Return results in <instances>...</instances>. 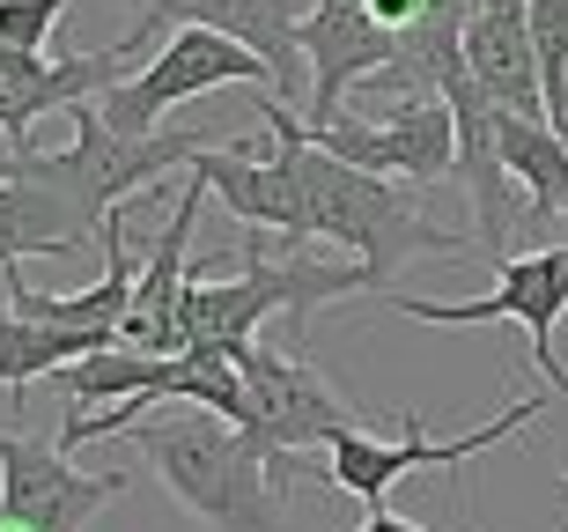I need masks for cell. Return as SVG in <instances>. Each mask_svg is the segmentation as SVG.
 Masks as SVG:
<instances>
[{
	"label": "cell",
	"mask_w": 568,
	"mask_h": 532,
	"mask_svg": "<svg viewBox=\"0 0 568 532\" xmlns=\"http://www.w3.org/2000/svg\"><path fill=\"white\" fill-rule=\"evenodd\" d=\"M60 16H67V0H0V38L22 44V52H44Z\"/></svg>",
	"instance_id": "19"
},
{
	"label": "cell",
	"mask_w": 568,
	"mask_h": 532,
	"mask_svg": "<svg viewBox=\"0 0 568 532\" xmlns=\"http://www.w3.org/2000/svg\"><path fill=\"white\" fill-rule=\"evenodd\" d=\"M465 67L503 111L547 119V82H539V44H531V0H480L465 22Z\"/></svg>",
	"instance_id": "15"
},
{
	"label": "cell",
	"mask_w": 568,
	"mask_h": 532,
	"mask_svg": "<svg viewBox=\"0 0 568 532\" xmlns=\"http://www.w3.org/2000/svg\"><path fill=\"white\" fill-rule=\"evenodd\" d=\"M126 8H148V0H126Z\"/></svg>",
	"instance_id": "22"
},
{
	"label": "cell",
	"mask_w": 568,
	"mask_h": 532,
	"mask_svg": "<svg viewBox=\"0 0 568 532\" xmlns=\"http://www.w3.org/2000/svg\"><path fill=\"white\" fill-rule=\"evenodd\" d=\"M547 400H561V392H531V400L503 406L495 422L465 429V436H428L422 414H399V436H384V429H339L311 473H317V481H333L339 495H355L362 511H392V489H399L406 473L436 466V473H450V481H458L465 459H480V451L509 444L531 414H547Z\"/></svg>",
	"instance_id": "5"
},
{
	"label": "cell",
	"mask_w": 568,
	"mask_h": 532,
	"mask_svg": "<svg viewBox=\"0 0 568 532\" xmlns=\"http://www.w3.org/2000/svg\"><path fill=\"white\" fill-rule=\"evenodd\" d=\"M495 149L517 171V185L531 192V222L561 230L568 222V133H554L547 119H525V111H495Z\"/></svg>",
	"instance_id": "16"
},
{
	"label": "cell",
	"mask_w": 568,
	"mask_h": 532,
	"mask_svg": "<svg viewBox=\"0 0 568 532\" xmlns=\"http://www.w3.org/2000/svg\"><path fill=\"white\" fill-rule=\"evenodd\" d=\"M163 473V489L207 532H281L288 525V481L274 473L252 429L222 422L207 406H155L126 429Z\"/></svg>",
	"instance_id": "2"
},
{
	"label": "cell",
	"mask_w": 568,
	"mask_h": 532,
	"mask_svg": "<svg viewBox=\"0 0 568 532\" xmlns=\"http://www.w3.org/2000/svg\"><path fill=\"white\" fill-rule=\"evenodd\" d=\"M119 495H126V473H74L60 444L0 429V518L30 532H82Z\"/></svg>",
	"instance_id": "11"
},
{
	"label": "cell",
	"mask_w": 568,
	"mask_h": 532,
	"mask_svg": "<svg viewBox=\"0 0 568 532\" xmlns=\"http://www.w3.org/2000/svg\"><path fill=\"white\" fill-rule=\"evenodd\" d=\"M148 22H200V30H222V38L252 44L258 60H266V74H274V89L266 97H281V104H311V60H303V16H311V0H148L141 8Z\"/></svg>",
	"instance_id": "12"
},
{
	"label": "cell",
	"mask_w": 568,
	"mask_h": 532,
	"mask_svg": "<svg viewBox=\"0 0 568 532\" xmlns=\"http://www.w3.org/2000/svg\"><path fill=\"white\" fill-rule=\"evenodd\" d=\"M399 319H422V325H487V319H517L531 341V362L547 392L568 400V362L554 348V325L568 311V244H539V252H517L495 267V289L487 297H465V303H428V297H384Z\"/></svg>",
	"instance_id": "8"
},
{
	"label": "cell",
	"mask_w": 568,
	"mask_h": 532,
	"mask_svg": "<svg viewBox=\"0 0 568 532\" xmlns=\"http://www.w3.org/2000/svg\"><path fill=\"white\" fill-rule=\"evenodd\" d=\"M67 119H74V141L67 149H0V171L22 178V185L60 192L97 237H104V222L126 208L133 192H155L163 171H192L207 149L230 141V133H214V141L207 133H119L97 97L74 104Z\"/></svg>",
	"instance_id": "3"
},
{
	"label": "cell",
	"mask_w": 568,
	"mask_h": 532,
	"mask_svg": "<svg viewBox=\"0 0 568 532\" xmlns=\"http://www.w3.org/2000/svg\"><path fill=\"white\" fill-rule=\"evenodd\" d=\"M531 44L547 82V127L568 133V0H531Z\"/></svg>",
	"instance_id": "18"
},
{
	"label": "cell",
	"mask_w": 568,
	"mask_h": 532,
	"mask_svg": "<svg viewBox=\"0 0 568 532\" xmlns=\"http://www.w3.org/2000/svg\"><path fill=\"white\" fill-rule=\"evenodd\" d=\"M362 289H384L362 259H317L311 244L266 259V237H244V259L236 274L207 281L192 274L185 281V341L192 348H252L266 319H311L317 303H339V297H362Z\"/></svg>",
	"instance_id": "4"
},
{
	"label": "cell",
	"mask_w": 568,
	"mask_h": 532,
	"mask_svg": "<svg viewBox=\"0 0 568 532\" xmlns=\"http://www.w3.org/2000/svg\"><path fill=\"white\" fill-rule=\"evenodd\" d=\"M89 333H67V325H38L22 319L16 303L0 297V384H8V406H30V384H44L52 370H67L74 355H89Z\"/></svg>",
	"instance_id": "17"
},
{
	"label": "cell",
	"mask_w": 568,
	"mask_h": 532,
	"mask_svg": "<svg viewBox=\"0 0 568 532\" xmlns=\"http://www.w3.org/2000/svg\"><path fill=\"white\" fill-rule=\"evenodd\" d=\"M207 208V178L185 171V192L170 200V222L155 230L148 244V267H141V289H133V319L119 341L126 348H148V355H185V244H192V222Z\"/></svg>",
	"instance_id": "13"
},
{
	"label": "cell",
	"mask_w": 568,
	"mask_h": 532,
	"mask_svg": "<svg viewBox=\"0 0 568 532\" xmlns=\"http://www.w3.org/2000/svg\"><path fill=\"white\" fill-rule=\"evenodd\" d=\"M252 104H258V119H266V133H274L288 178H295L303 230H311V237L339 244L347 259H362L377 281H392L406 259H465V237L436 230L414 192H399L392 178H377V171L339 163L333 149H317L295 104H281V97H266V89H252Z\"/></svg>",
	"instance_id": "1"
},
{
	"label": "cell",
	"mask_w": 568,
	"mask_h": 532,
	"mask_svg": "<svg viewBox=\"0 0 568 532\" xmlns=\"http://www.w3.org/2000/svg\"><path fill=\"white\" fill-rule=\"evenodd\" d=\"M355 532H428V525H414V518H399V511H369Z\"/></svg>",
	"instance_id": "20"
},
{
	"label": "cell",
	"mask_w": 568,
	"mask_h": 532,
	"mask_svg": "<svg viewBox=\"0 0 568 532\" xmlns=\"http://www.w3.org/2000/svg\"><path fill=\"white\" fill-rule=\"evenodd\" d=\"M0 532H30V525H16V518H0Z\"/></svg>",
	"instance_id": "21"
},
{
	"label": "cell",
	"mask_w": 568,
	"mask_h": 532,
	"mask_svg": "<svg viewBox=\"0 0 568 532\" xmlns=\"http://www.w3.org/2000/svg\"><path fill=\"white\" fill-rule=\"evenodd\" d=\"M561 481H568V459H561Z\"/></svg>",
	"instance_id": "23"
},
{
	"label": "cell",
	"mask_w": 568,
	"mask_h": 532,
	"mask_svg": "<svg viewBox=\"0 0 568 532\" xmlns=\"http://www.w3.org/2000/svg\"><path fill=\"white\" fill-rule=\"evenodd\" d=\"M236 370H244V429L266 444L281 481L303 473V459H295L303 444H333L339 429H369L325 370L281 355V348H266V341L236 348Z\"/></svg>",
	"instance_id": "6"
},
{
	"label": "cell",
	"mask_w": 568,
	"mask_h": 532,
	"mask_svg": "<svg viewBox=\"0 0 568 532\" xmlns=\"http://www.w3.org/2000/svg\"><path fill=\"white\" fill-rule=\"evenodd\" d=\"M317 149H333L339 163L355 171H377V178H406V185H443L458 178V119L443 97H406V104L377 111V119H303Z\"/></svg>",
	"instance_id": "9"
},
{
	"label": "cell",
	"mask_w": 568,
	"mask_h": 532,
	"mask_svg": "<svg viewBox=\"0 0 568 532\" xmlns=\"http://www.w3.org/2000/svg\"><path fill=\"white\" fill-rule=\"evenodd\" d=\"M207 89H274V74H266V60H258L252 44L185 22V30H170V44L141 74H126V82L111 89V97H97V104H104V119L119 133H163L170 111L185 104V97H207Z\"/></svg>",
	"instance_id": "7"
},
{
	"label": "cell",
	"mask_w": 568,
	"mask_h": 532,
	"mask_svg": "<svg viewBox=\"0 0 568 532\" xmlns=\"http://www.w3.org/2000/svg\"><path fill=\"white\" fill-rule=\"evenodd\" d=\"M155 30L163 22L141 16V30H126L104 52H82V60H44V52H22V44L0 38V141L8 149H30V127H38L44 111H74L89 97H111V89L126 82L133 52H148Z\"/></svg>",
	"instance_id": "10"
},
{
	"label": "cell",
	"mask_w": 568,
	"mask_h": 532,
	"mask_svg": "<svg viewBox=\"0 0 568 532\" xmlns=\"http://www.w3.org/2000/svg\"><path fill=\"white\" fill-rule=\"evenodd\" d=\"M192 171L207 178V192L244 222V230H274L288 252H295V244H311V230H303V200H295V178H288V163H281L274 133H266V141L230 133V141L207 149Z\"/></svg>",
	"instance_id": "14"
}]
</instances>
